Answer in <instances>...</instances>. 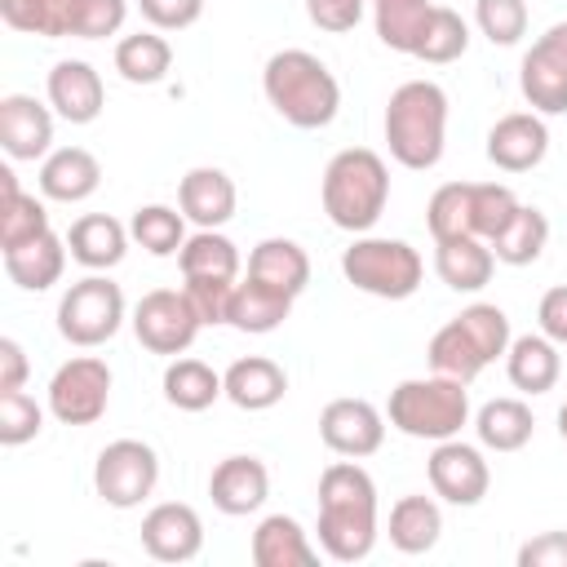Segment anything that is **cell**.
Returning a JSON list of instances; mask_svg holds the SVG:
<instances>
[{
    "instance_id": "c3c4849f",
    "label": "cell",
    "mask_w": 567,
    "mask_h": 567,
    "mask_svg": "<svg viewBox=\"0 0 567 567\" xmlns=\"http://www.w3.org/2000/svg\"><path fill=\"white\" fill-rule=\"evenodd\" d=\"M518 567H567V532H540L518 545Z\"/></svg>"
},
{
    "instance_id": "4316f807",
    "label": "cell",
    "mask_w": 567,
    "mask_h": 567,
    "mask_svg": "<svg viewBox=\"0 0 567 567\" xmlns=\"http://www.w3.org/2000/svg\"><path fill=\"white\" fill-rule=\"evenodd\" d=\"M252 563L257 567H315L319 549L301 532L292 514H266L252 532Z\"/></svg>"
},
{
    "instance_id": "836d02e7",
    "label": "cell",
    "mask_w": 567,
    "mask_h": 567,
    "mask_svg": "<svg viewBox=\"0 0 567 567\" xmlns=\"http://www.w3.org/2000/svg\"><path fill=\"white\" fill-rule=\"evenodd\" d=\"M443 536V514L430 496H399L390 509V545L399 554H430Z\"/></svg>"
},
{
    "instance_id": "484cf974",
    "label": "cell",
    "mask_w": 567,
    "mask_h": 567,
    "mask_svg": "<svg viewBox=\"0 0 567 567\" xmlns=\"http://www.w3.org/2000/svg\"><path fill=\"white\" fill-rule=\"evenodd\" d=\"M558 372H563V359H558V341H549L545 332H527V337H514L509 350H505V377L514 390L523 394H545L558 385Z\"/></svg>"
},
{
    "instance_id": "7a4b0ae2",
    "label": "cell",
    "mask_w": 567,
    "mask_h": 567,
    "mask_svg": "<svg viewBox=\"0 0 567 567\" xmlns=\"http://www.w3.org/2000/svg\"><path fill=\"white\" fill-rule=\"evenodd\" d=\"M266 102L292 124V128H328L341 111V84L328 71L323 58L306 49H279L266 58L261 71Z\"/></svg>"
},
{
    "instance_id": "f1b7e54d",
    "label": "cell",
    "mask_w": 567,
    "mask_h": 567,
    "mask_svg": "<svg viewBox=\"0 0 567 567\" xmlns=\"http://www.w3.org/2000/svg\"><path fill=\"white\" fill-rule=\"evenodd\" d=\"M434 270L452 292H478L487 288L496 257L487 239H439L434 244Z\"/></svg>"
},
{
    "instance_id": "83f0119b",
    "label": "cell",
    "mask_w": 567,
    "mask_h": 567,
    "mask_svg": "<svg viewBox=\"0 0 567 567\" xmlns=\"http://www.w3.org/2000/svg\"><path fill=\"white\" fill-rule=\"evenodd\" d=\"M248 275L288 292V297H301L306 284H310V257L297 239H261L252 252H248Z\"/></svg>"
},
{
    "instance_id": "f35d334b",
    "label": "cell",
    "mask_w": 567,
    "mask_h": 567,
    "mask_svg": "<svg viewBox=\"0 0 567 567\" xmlns=\"http://www.w3.org/2000/svg\"><path fill=\"white\" fill-rule=\"evenodd\" d=\"M430 0H372V22H377V40L394 53H412L425 18H430Z\"/></svg>"
},
{
    "instance_id": "603a6c76",
    "label": "cell",
    "mask_w": 567,
    "mask_h": 567,
    "mask_svg": "<svg viewBox=\"0 0 567 567\" xmlns=\"http://www.w3.org/2000/svg\"><path fill=\"white\" fill-rule=\"evenodd\" d=\"M221 385L239 412H266L288 394V372L266 354H248L221 372Z\"/></svg>"
},
{
    "instance_id": "8fae6325",
    "label": "cell",
    "mask_w": 567,
    "mask_h": 567,
    "mask_svg": "<svg viewBox=\"0 0 567 567\" xmlns=\"http://www.w3.org/2000/svg\"><path fill=\"white\" fill-rule=\"evenodd\" d=\"M199 328H204V319L195 315V306H190V297L182 288H151L133 306V332L151 354L177 359L182 350H190Z\"/></svg>"
},
{
    "instance_id": "7dc6e473",
    "label": "cell",
    "mask_w": 567,
    "mask_h": 567,
    "mask_svg": "<svg viewBox=\"0 0 567 567\" xmlns=\"http://www.w3.org/2000/svg\"><path fill=\"white\" fill-rule=\"evenodd\" d=\"M306 13H310V22H315L319 31L341 35V31H354V27H359L363 0H306Z\"/></svg>"
},
{
    "instance_id": "6da1fadb",
    "label": "cell",
    "mask_w": 567,
    "mask_h": 567,
    "mask_svg": "<svg viewBox=\"0 0 567 567\" xmlns=\"http://www.w3.org/2000/svg\"><path fill=\"white\" fill-rule=\"evenodd\" d=\"M319 549L337 563H363L377 545V483L346 456L319 474Z\"/></svg>"
},
{
    "instance_id": "ac0fdd59",
    "label": "cell",
    "mask_w": 567,
    "mask_h": 567,
    "mask_svg": "<svg viewBox=\"0 0 567 567\" xmlns=\"http://www.w3.org/2000/svg\"><path fill=\"white\" fill-rule=\"evenodd\" d=\"M208 496L230 518H244V514L261 509L266 496H270V470H266V461L244 456V452L217 461L213 474H208Z\"/></svg>"
},
{
    "instance_id": "ee69618b",
    "label": "cell",
    "mask_w": 567,
    "mask_h": 567,
    "mask_svg": "<svg viewBox=\"0 0 567 567\" xmlns=\"http://www.w3.org/2000/svg\"><path fill=\"white\" fill-rule=\"evenodd\" d=\"M182 292L190 297V306H195V315L204 323H226L230 297H235V279H186Z\"/></svg>"
},
{
    "instance_id": "52a82bcc",
    "label": "cell",
    "mask_w": 567,
    "mask_h": 567,
    "mask_svg": "<svg viewBox=\"0 0 567 567\" xmlns=\"http://www.w3.org/2000/svg\"><path fill=\"white\" fill-rule=\"evenodd\" d=\"M518 199L501 182H447L425 204V226L439 239H492L509 217Z\"/></svg>"
},
{
    "instance_id": "8992f818",
    "label": "cell",
    "mask_w": 567,
    "mask_h": 567,
    "mask_svg": "<svg viewBox=\"0 0 567 567\" xmlns=\"http://www.w3.org/2000/svg\"><path fill=\"white\" fill-rule=\"evenodd\" d=\"M385 421L408 434V439H430V443H443V439H456L461 425H470V394H465V381L456 377H408L390 390V403H385Z\"/></svg>"
},
{
    "instance_id": "5b68a950",
    "label": "cell",
    "mask_w": 567,
    "mask_h": 567,
    "mask_svg": "<svg viewBox=\"0 0 567 567\" xmlns=\"http://www.w3.org/2000/svg\"><path fill=\"white\" fill-rule=\"evenodd\" d=\"M509 315L492 301H474L465 306L456 319H447L434 337H430V368L456 381H474L483 368H492L505 350H509Z\"/></svg>"
},
{
    "instance_id": "2e32d148",
    "label": "cell",
    "mask_w": 567,
    "mask_h": 567,
    "mask_svg": "<svg viewBox=\"0 0 567 567\" xmlns=\"http://www.w3.org/2000/svg\"><path fill=\"white\" fill-rule=\"evenodd\" d=\"M142 549L155 563H190L204 549V518L186 501H164L142 518Z\"/></svg>"
},
{
    "instance_id": "d4e9b609",
    "label": "cell",
    "mask_w": 567,
    "mask_h": 567,
    "mask_svg": "<svg viewBox=\"0 0 567 567\" xmlns=\"http://www.w3.org/2000/svg\"><path fill=\"white\" fill-rule=\"evenodd\" d=\"M128 239H133L128 226H120V221L106 217V213H84V217H75L71 230H66L71 257H75L80 266H89V270H111V266H120L124 252H128Z\"/></svg>"
},
{
    "instance_id": "b9f144b4",
    "label": "cell",
    "mask_w": 567,
    "mask_h": 567,
    "mask_svg": "<svg viewBox=\"0 0 567 567\" xmlns=\"http://www.w3.org/2000/svg\"><path fill=\"white\" fill-rule=\"evenodd\" d=\"M40 425H44V408L27 390H0V443L4 447L31 443Z\"/></svg>"
},
{
    "instance_id": "4fadbf2b",
    "label": "cell",
    "mask_w": 567,
    "mask_h": 567,
    "mask_svg": "<svg viewBox=\"0 0 567 567\" xmlns=\"http://www.w3.org/2000/svg\"><path fill=\"white\" fill-rule=\"evenodd\" d=\"M518 89L536 115H563L567 111V22H554L523 53Z\"/></svg>"
},
{
    "instance_id": "bcb514c9",
    "label": "cell",
    "mask_w": 567,
    "mask_h": 567,
    "mask_svg": "<svg viewBox=\"0 0 567 567\" xmlns=\"http://www.w3.org/2000/svg\"><path fill=\"white\" fill-rule=\"evenodd\" d=\"M137 9L155 31H186L199 22L204 0H137Z\"/></svg>"
},
{
    "instance_id": "681fc988",
    "label": "cell",
    "mask_w": 567,
    "mask_h": 567,
    "mask_svg": "<svg viewBox=\"0 0 567 567\" xmlns=\"http://www.w3.org/2000/svg\"><path fill=\"white\" fill-rule=\"evenodd\" d=\"M536 319H540V332H545L549 341L567 346V284H558V288H549V292L540 297Z\"/></svg>"
},
{
    "instance_id": "9c48e42d",
    "label": "cell",
    "mask_w": 567,
    "mask_h": 567,
    "mask_svg": "<svg viewBox=\"0 0 567 567\" xmlns=\"http://www.w3.org/2000/svg\"><path fill=\"white\" fill-rule=\"evenodd\" d=\"M120 323H124V292L106 275L75 279L58 301V332L80 350L106 346L120 332Z\"/></svg>"
},
{
    "instance_id": "3957f363",
    "label": "cell",
    "mask_w": 567,
    "mask_h": 567,
    "mask_svg": "<svg viewBox=\"0 0 567 567\" xmlns=\"http://www.w3.org/2000/svg\"><path fill=\"white\" fill-rule=\"evenodd\" d=\"M443 142H447V93L434 80L399 84L385 102V146H390V155L403 168L425 173L443 159Z\"/></svg>"
},
{
    "instance_id": "7bdbcfd3",
    "label": "cell",
    "mask_w": 567,
    "mask_h": 567,
    "mask_svg": "<svg viewBox=\"0 0 567 567\" xmlns=\"http://www.w3.org/2000/svg\"><path fill=\"white\" fill-rule=\"evenodd\" d=\"M474 22L492 44H518L527 35V0H474Z\"/></svg>"
},
{
    "instance_id": "816d5d0a",
    "label": "cell",
    "mask_w": 567,
    "mask_h": 567,
    "mask_svg": "<svg viewBox=\"0 0 567 567\" xmlns=\"http://www.w3.org/2000/svg\"><path fill=\"white\" fill-rule=\"evenodd\" d=\"M558 434H563V439H567V403H563V408H558Z\"/></svg>"
},
{
    "instance_id": "e0dca14e",
    "label": "cell",
    "mask_w": 567,
    "mask_h": 567,
    "mask_svg": "<svg viewBox=\"0 0 567 567\" xmlns=\"http://www.w3.org/2000/svg\"><path fill=\"white\" fill-rule=\"evenodd\" d=\"M549 155V128L536 111H509L487 128V159L501 173H527Z\"/></svg>"
},
{
    "instance_id": "f546056e",
    "label": "cell",
    "mask_w": 567,
    "mask_h": 567,
    "mask_svg": "<svg viewBox=\"0 0 567 567\" xmlns=\"http://www.w3.org/2000/svg\"><path fill=\"white\" fill-rule=\"evenodd\" d=\"M292 301H297V297H288V292H279V288H270V284H261V279L248 275L244 284H235L226 323L239 328V332L261 337V332H275V328L292 315Z\"/></svg>"
},
{
    "instance_id": "1f68e13d",
    "label": "cell",
    "mask_w": 567,
    "mask_h": 567,
    "mask_svg": "<svg viewBox=\"0 0 567 567\" xmlns=\"http://www.w3.org/2000/svg\"><path fill=\"white\" fill-rule=\"evenodd\" d=\"M80 4L84 0H0V18L22 35L62 40V35H75Z\"/></svg>"
},
{
    "instance_id": "f907efd6",
    "label": "cell",
    "mask_w": 567,
    "mask_h": 567,
    "mask_svg": "<svg viewBox=\"0 0 567 567\" xmlns=\"http://www.w3.org/2000/svg\"><path fill=\"white\" fill-rule=\"evenodd\" d=\"M27 350L13 341V337H0V390H22L27 385Z\"/></svg>"
},
{
    "instance_id": "4dcf8cb0",
    "label": "cell",
    "mask_w": 567,
    "mask_h": 567,
    "mask_svg": "<svg viewBox=\"0 0 567 567\" xmlns=\"http://www.w3.org/2000/svg\"><path fill=\"white\" fill-rule=\"evenodd\" d=\"M532 430H536V416L523 399H487L474 416V434L483 447L492 452H518L532 443Z\"/></svg>"
},
{
    "instance_id": "7402d4cb",
    "label": "cell",
    "mask_w": 567,
    "mask_h": 567,
    "mask_svg": "<svg viewBox=\"0 0 567 567\" xmlns=\"http://www.w3.org/2000/svg\"><path fill=\"white\" fill-rule=\"evenodd\" d=\"M235 182L221 173V168H213V164H199V168H190L186 177H182V186H177V208L199 226V230H217V226H226L230 217H235Z\"/></svg>"
},
{
    "instance_id": "ffe728a7",
    "label": "cell",
    "mask_w": 567,
    "mask_h": 567,
    "mask_svg": "<svg viewBox=\"0 0 567 567\" xmlns=\"http://www.w3.org/2000/svg\"><path fill=\"white\" fill-rule=\"evenodd\" d=\"M49 106L71 124H93L102 115V106H106L102 75L84 58H62L49 71Z\"/></svg>"
},
{
    "instance_id": "d590c367",
    "label": "cell",
    "mask_w": 567,
    "mask_h": 567,
    "mask_svg": "<svg viewBox=\"0 0 567 567\" xmlns=\"http://www.w3.org/2000/svg\"><path fill=\"white\" fill-rule=\"evenodd\" d=\"M0 190H4V204H0V252L4 248H18L35 235L49 230V213L35 195H22L18 190V177L13 168H0Z\"/></svg>"
},
{
    "instance_id": "d6986e66",
    "label": "cell",
    "mask_w": 567,
    "mask_h": 567,
    "mask_svg": "<svg viewBox=\"0 0 567 567\" xmlns=\"http://www.w3.org/2000/svg\"><path fill=\"white\" fill-rule=\"evenodd\" d=\"M0 146L9 159H44L53 146V111L31 93L0 97Z\"/></svg>"
},
{
    "instance_id": "74e56055",
    "label": "cell",
    "mask_w": 567,
    "mask_h": 567,
    "mask_svg": "<svg viewBox=\"0 0 567 567\" xmlns=\"http://www.w3.org/2000/svg\"><path fill=\"white\" fill-rule=\"evenodd\" d=\"M173 66V44L159 31H137L115 44V71L128 84H159Z\"/></svg>"
},
{
    "instance_id": "30bf717a",
    "label": "cell",
    "mask_w": 567,
    "mask_h": 567,
    "mask_svg": "<svg viewBox=\"0 0 567 567\" xmlns=\"http://www.w3.org/2000/svg\"><path fill=\"white\" fill-rule=\"evenodd\" d=\"M159 483V456L142 439H115L93 461V492L111 509H137Z\"/></svg>"
},
{
    "instance_id": "9a60e30c",
    "label": "cell",
    "mask_w": 567,
    "mask_h": 567,
    "mask_svg": "<svg viewBox=\"0 0 567 567\" xmlns=\"http://www.w3.org/2000/svg\"><path fill=\"white\" fill-rule=\"evenodd\" d=\"M319 439L328 443V452L363 461V456L381 452V443H385V416L368 399H332L319 412Z\"/></svg>"
},
{
    "instance_id": "d6a6232c",
    "label": "cell",
    "mask_w": 567,
    "mask_h": 567,
    "mask_svg": "<svg viewBox=\"0 0 567 567\" xmlns=\"http://www.w3.org/2000/svg\"><path fill=\"white\" fill-rule=\"evenodd\" d=\"M487 244H492V257L496 261H505V266H532L545 252V244H549V217L540 208H532V204H518L514 217Z\"/></svg>"
},
{
    "instance_id": "8d00e7d4",
    "label": "cell",
    "mask_w": 567,
    "mask_h": 567,
    "mask_svg": "<svg viewBox=\"0 0 567 567\" xmlns=\"http://www.w3.org/2000/svg\"><path fill=\"white\" fill-rule=\"evenodd\" d=\"M182 279H239V248L221 230H195L177 252Z\"/></svg>"
},
{
    "instance_id": "5bb4252c",
    "label": "cell",
    "mask_w": 567,
    "mask_h": 567,
    "mask_svg": "<svg viewBox=\"0 0 567 567\" xmlns=\"http://www.w3.org/2000/svg\"><path fill=\"white\" fill-rule=\"evenodd\" d=\"M425 474H430V487L434 496H443L447 505H478L492 487V470L483 461V452L474 443H461V439H443L434 443L430 461H425Z\"/></svg>"
},
{
    "instance_id": "f6af8a7d",
    "label": "cell",
    "mask_w": 567,
    "mask_h": 567,
    "mask_svg": "<svg viewBox=\"0 0 567 567\" xmlns=\"http://www.w3.org/2000/svg\"><path fill=\"white\" fill-rule=\"evenodd\" d=\"M124 18H128V0H84L75 40H106L124 27Z\"/></svg>"
},
{
    "instance_id": "cb8c5ba5",
    "label": "cell",
    "mask_w": 567,
    "mask_h": 567,
    "mask_svg": "<svg viewBox=\"0 0 567 567\" xmlns=\"http://www.w3.org/2000/svg\"><path fill=\"white\" fill-rule=\"evenodd\" d=\"M66 252H71L66 239L44 230V235H35V239H27L18 248H4V275L27 292H44V288H53L62 279Z\"/></svg>"
},
{
    "instance_id": "44dd1931",
    "label": "cell",
    "mask_w": 567,
    "mask_h": 567,
    "mask_svg": "<svg viewBox=\"0 0 567 567\" xmlns=\"http://www.w3.org/2000/svg\"><path fill=\"white\" fill-rule=\"evenodd\" d=\"M102 186V164L84 146H58L40 164V195L58 204H84Z\"/></svg>"
},
{
    "instance_id": "e575fe53",
    "label": "cell",
    "mask_w": 567,
    "mask_h": 567,
    "mask_svg": "<svg viewBox=\"0 0 567 567\" xmlns=\"http://www.w3.org/2000/svg\"><path fill=\"white\" fill-rule=\"evenodd\" d=\"M226 394L221 372H213L204 359H173L164 368V399L177 412H204Z\"/></svg>"
},
{
    "instance_id": "7c38bea8",
    "label": "cell",
    "mask_w": 567,
    "mask_h": 567,
    "mask_svg": "<svg viewBox=\"0 0 567 567\" xmlns=\"http://www.w3.org/2000/svg\"><path fill=\"white\" fill-rule=\"evenodd\" d=\"M111 403V368L97 354L66 359L49 381V412L62 425H93Z\"/></svg>"
},
{
    "instance_id": "60d3db41",
    "label": "cell",
    "mask_w": 567,
    "mask_h": 567,
    "mask_svg": "<svg viewBox=\"0 0 567 567\" xmlns=\"http://www.w3.org/2000/svg\"><path fill=\"white\" fill-rule=\"evenodd\" d=\"M186 213H177V208H168V204H142L137 213H133V221H128V235L151 252V257H173V252H182V244H186V221H182Z\"/></svg>"
},
{
    "instance_id": "ab89813d",
    "label": "cell",
    "mask_w": 567,
    "mask_h": 567,
    "mask_svg": "<svg viewBox=\"0 0 567 567\" xmlns=\"http://www.w3.org/2000/svg\"><path fill=\"white\" fill-rule=\"evenodd\" d=\"M465 49H470V27H465V18H461L456 9H447V4H434L430 18H425L421 40H416V49H412V58H421V62H430V66H447V62H456Z\"/></svg>"
},
{
    "instance_id": "277c9868",
    "label": "cell",
    "mask_w": 567,
    "mask_h": 567,
    "mask_svg": "<svg viewBox=\"0 0 567 567\" xmlns=\"http://www.w3.org/2000/svg\"><path fill=\"white\" fill-rule=\"evenodd\" d=\"M323 213L332 226L350 230V235H363L381 221L385 204H390V173H385V159L368 146H346L328 159L323 168Z\"/></svg>"
},
{
    "instance_id": "ba28073f",
    "label": "cell",
    "mask_w": 567,
    "mask_h": 567,
    "mask_svg": "<svg viewBox=\"0 0 567 567\" xmlns=\"http://www.w3.org/2000/svg\"><path fill=\"white\" fill-rule=\"evenodd\" d=\"M341 275L381 301H403L421 288V252L408 239H381V235H359L346 252H341Z\"/></svg>"
}]
</instances>
